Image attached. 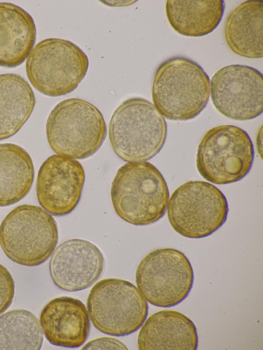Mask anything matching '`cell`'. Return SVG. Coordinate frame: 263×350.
Instances as JSON below:
<instances>
[{
	"mask_svg": "<svg viewBox=\"0 0 263 350\" xmlns=\"http://www.w3.org/2000/svg\"><path fill=\"white\" fill-rule=\"evenodd\" d=\"M210 81L203 68L183 56L171 57L157 68L152 88L154 105L166 119L187 121L205 108Z\"/></svg>",
	"mask_w": 263,
	"mask_h": 350,
	"instance_id": "1",
	"label": "cell"
},
{
	"mask_svg": "<svg viewBox=\"0 0 263 350\" xmlns=\"http://www.w3.org/2000/svg\"><path fill=\"white\" fill-rule=\"evenodd\" d=\"M110 197L114 209L122 219L144 226L164 215L169 191L163 176L152 164L128 162L118 170L111 183Z\"/></svg>",
	"mask_w": 263,
	"mask_h": 350,
	"instance_id": "2",
	"label": "cell"
},
{
	"mask_svg": "<svg viewBox=\"0 0 263 350\" xmlns=\"http://www.w3.org/2000/svg\"><path fill=\"white\" fill-rule=\"evenodd\" d=\"M108 134L111 146L120 159L128 162H145L158 154L163 146L166 123L151 102L133 98L114 111Z\"/></svg>",
	"mask_w": 263,
	"mask_h": 350,
	"instance_id": "3",
	"label": "cell"
},
{
	"mask_svg": "<svg viewBox=\"0 0 263 350\" xmlns=\"http://www.w3.org/2000/svg\"><path fill=\"white\" fill-rule=\"evenodd\" d=\"M48 143L58 155L85 159L102 146L107 128L101 111L79 98L62 101L52 110L47 120Z\"/></svg>",
	"mask_w": 263,
	"mask_h": 350,
	"instance_id": "4",
	"label": "cell"
},
{
	"mask_svg": "<svg viewBox=\"0 0 263 350\" xmlns=\"http://www.w3.org/2000/svg\"><path fill=\"white\" fill-rule=\"evenodd\" d=\"M58 237L53 217L34 205L14 208L0 226V244L4 252L12 261L26 266L45 262L54 251Z\"/></svg>",
	"mask_w": 263,
	"mask_h": 350,
	"instance_id": "5",
	"label": "cell"
},
{
	"mask_svg": "<svg viewBox=\"0 0 263 350\" xmlns=\"http://www.w3.org/2000/svg\"><path fill=\"white\" fill-rule=\"evenodd\" d=\"M88 59L70 41L55 38L38 43L26 63L29 82L43 94L59 96L73 91L85 76Z\"/></svg>",
	"mask_w": 263,
	"mask_h": 350,
	"instance_id": "6",
	"label": "cell"
},
{
	"mask_svg": "<svg viewBox=\"0 0 263 350\" xmlns=\"http://www.w3.org/2000/svg\"><path fill=\"white\" fill-rule=\"evenodd\" d=\"M87 307L97 329L119 337L141 327L148 310L139 289L129 281L117 278L104 279L96 283L88 294Z\"/></svg>",
	"mask_w": 263,
	"mask_h": 350,
	"instance_id": "7",
	"label": "cell"
},
{
	"mask_svg": "<svg viewBox=\"0 0 263 350\" xmlns=\"http://www.w3.org/2000/svg\"><path fill=\"white\" fill-rule=\"evenodd\" d=\"M227 200L216 186L204 181H191L178 187L167 205V217L172 228L188 238L208 237L226 222Z\"/></svg>",
	"mask_w": 263,
	"mask_h": 350,
	"instance_id": "8",
	"label": "cell"
},
{
	"mask_svg": "<svg viewBox=\"0 0 263 350\" xmlns=\"http://www.w3.org/2000/svg\"><path fill=\"white\" fill-rule=\"evenodd\" d=\"M254 150L246 131L235 126L220 125L209 130L197 148L200 174L216 184L239 181L250 172Z\"/></svg>",
	"mask_w": 263,
	"mask_h": 350,
	"instance_id": "9",
	"label": "cell"
},
{
	"mask_svg": "<svg viewBox=\"0 0 263 350\" xmlns=\"http://www.w3.org/2000/svg\"><path fill=\"white\" fill-rule=\"evenodd\" d=\"M135 278L139 291L149 303L171 307L188 296L193 285L194 272L183 252L164 248L153 250L143 258Z\"/></svg>",
	"mask_w": 263,
	"mask_h": 350,
	"instance_id": "10",
	"label": "cell"
},
{
	"mask_svg": "<svg viewBox=\"0 0 263 350\" xmlns=\"http://www.w3.org/2000/svg\"><path fill=\"white\" fill-rule=\"evenodd\" d=\"M262 73L252 67L232 64L217 71L210 81L213 104L223 115L238 121L259 116L263 110Z\"/></svg>",
	"mask_w": 263,
	"mask_h": 350,
	"instance_id": "11",
	"label": "cell"
},
{
	"mask_svg": "<svg viewBox=\"0 0 263 350\" xmlns=\"http://www.w3.org/2000/svg\"><path fill=\"white\" fill-rule=\"evenodd\" d=\"M85 177L83 167L77 160L58 154L49 157L41 166L37 177L40 204L54 216L70 213L80 201Z\"/></svg>",
	"mask_w": 263,
	"mask_h": 350,
	"instance_id": "12",
	"label": "cell"
},
{
	"mask_svg": "<svg viewBox=\"0 0 263 350\" xmlns=\"http://www.w3.org/2000/svg\"><path fill=\"white\" fill-rule=\"evenodd\" d=\"M104 259L91 242L78 238L66 240L52 253L49 262L51 279L59 288L68 291L86 289L101 275Z\"/></svg>",
	"mask_w": 263,
	"mask_h": 350,
	"instance_id": "13",
	"label": "cell"
},
{
	"mask_svg": "<svg viewBox=\"0 0 263 350\" xmlns=\"http://www.w3.org/2000/svg\"><path fill=\"white\" fill-rule=\"evenodd\" d=\"M40 319L45 337L56 346L78 347L89 334L88 313L78 299L67 296L53 299L43 308Z\"/></svg>",
	"mask_w": 263,
	"mask_h": 350,
	"instance_id": "14",
	"label": "cell"
},
{
	"mask_svg": "<svg viewBox=\"0 0 263 350\" xmlns=\"http://www.w3.org/2000/svg\"><path fill=\"white\" fill-rule=\"evenodd\" d=\"M137 338L140 350H196L198 339L193 322L175 310H163L150 316Z\"/></svg>",
	"mask_w": 263,
	"mask_h": 350,
	"instance_id": "15",
	"label": "cell"
},
{
	"mask_svg": "<svg viewBox=\"0 0 263 350\" xmlns=\"http://www.w3.org/2000/svg\"><path fill=\"white\" fill-rule=\"evenodd\" d=\"M32 16L20 7L0 3V66L15 67L29 55L36 39Z\"/></svg>",
	"mask_w": 263,
	"mask_h": 350,
	"instance_id": "16",
	"label": "cell"
},
{
	"mask_svg": "<svg viewBox=\"0 0 263 350\" xmlns=\"http://www.w3.org/2000/svg\"><path fill=\"white\" fill-rule=\"evenodd\" d=\"M263 1H247L234 9L226 22L224 34L230 49L249 58L263 56Z\"/></svg>",
	"mask_w": 263,
	"mask_h": 350,
	"instance_id": "17",
	"label": "cell"
},
{
	"mask_svg": "<svg viewBox=\"0 0 263 350\" xmlns=\"http://www.w3.org/2000/svg\"><path fill=\"white\" fill-rule=\"evenodd\" d=\"M222 0H168L167 20L179 34L199 37L212 32L219 24L224 13Z\"/></svg>",
	"mask_w": 263,
	"mask_h": 350,
	"instance_id": "18",
	"label": "cell"
},
{
	"mask_svg": "<svg viewBox=\"0 0 263 350\" xmlns=\"http://www.w3.org/2000/svg\"><path fill=\"white\" fill-rule=\"evenodd\" d=\"M35 103L34 92L24 78L14 73L0 74V140L22 128Z\"/></svg>",
	"mask_w": 263,
	"mask_h": 350,
	"instance_id": "19",
	"label": "cell"
},
{
	"mask_svg": "<svg viewBox=\"0 0 263 350\" xmlns=\"http://www.w3.org/2000/svg\"><path fill=\"white\" fill-rule=\"evenodd\" d=\"M29 153L13 143L0 144V206L14 204L29 192L34 179Z\"/></svg>",
	"mask_w": 263,
	"mask_h": 350,
	"instance_id": "20",
	"label": "cell"
},
{
	"mask_svg": "<svg viewBox=\"0 0 263 350\" xmlns=\"http://www.w3.org/2000/svg\"><path fill=\"white\" fill-rule=\"evenodd\" d=\"M43 342L40 321L31 312L15 309L0 316V349L39 350Z\"/></svg>",
	"mask_w": 263,
	"mask_h": 350,
	"instance_id": "21",
	"label": "cell"
},
{
	"mask_svg": "<svg viewBox=\"0 0 263 350\" xmlns=\"http://www.w3.org/2000/svg\"><path fill=\"white\" fill-rule=\"evenodd\" d=\"M14 288L12 276L8 270L0 264V315L12 303Z\"/></svg>",
	"mask_w": 263,
	"mask_h": 350,
	"instance_id": "22",
	"label": "cell"
},
{
	"mask_svg": "<svg viewBox=\"0 0 263 350\" xmlns=\"http://www.w3.org/2000/svg\"><path fill=\"white\" fill-rule=\"evenodd\" d=\"M82 349H127V348L121 341L105 337L91 340Z\"/></svg>",
	"mask_w": 263,
	"mask_h": 350,
	"instance_id": "23",
	"label": "cell"
}]
</instances>
